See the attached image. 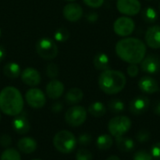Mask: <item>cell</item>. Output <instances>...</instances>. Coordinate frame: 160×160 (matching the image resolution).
Segmentation results:
<instances>
[{"label":"cell","instance_id":"4","mask_svg":"<svg viewBox=\"0 0 160 160\" xmlns=\"http://www.w3.org/2000/svg\"><path fill=\"white\" fill-rule=\"evenodd\" d=\"M77 144L75 136L68 130H61L57 132L53 138V145L55 149L62 154L71 153Z\"/></svg>","mask_w":160,"mask_h":160},{"label":"cell","instance_id":"17","mask_svg":"<svg viewBox=\"0 0 160 160\" xmlns=\"http://www.w3.org/2000/svg\"><path fill=\"white\" fill-rule=\"evenodd\" d=\"M65 91V86L62 82L58 80H52L46 86V95L51 99H58Z\"/></svg>","mask_w":160,"mask_h":160},{"label":"cell","instance_id":"15","mask_svg":"<svg viewBox=\"0 0 160 160\" xmlns=\"http://www.w3.org/2000/svg\"><path fill=\"white\" fill-rule=\"evenodd\" d=\"M138 86L140 90L144 94H155L159 91V84L158 81L150 75L142 77L139 80Z\"/></svg>","mask_w":160,"mask_h":160},{"label":"cell","instance_id":"14","mask_svg":"<svg viewBox=\"0 0 160 160\" xmlns=\"http://www.w3.org/2000/svg\"><path fill=\"white\" fill-rule=\"evenodd\" d=\"M145 44L155 50L160 49V25L150 26L145 33Z\"/></svg>","mask_w":160,"mask_h":160},{"label":"cell","instance_id":"42","mask_svg":"<svg viewBox=\"0 0 160 160\" xmlns=\"http://www.w3.org/2000/svg\"><path fill=\"white\" fill-rule=\"evenodd\" d=\"M5 57H6V50L2 45H0V62H2L5 59Z\"/></svg>","mask_w":160,"mask_h":160},{"label":"cell","instance_id":"29","mask_svg":"<svg viewBox=\"0 0 160 160\" xmlns=\"http://www.w3.org/2000/svg\"><path fill=\"white\" fill-rule=\"evenodd\" d=\"M53 38L58 42H65L69 38V32L65 27H60L56 29V31L53 34Z\"/></svg>","mask_w":160,"mask_h":160},{"label":"cell","instance_id":"32","mask_svg":"<svg viewBox=\"0 0 160 160\" xmlns=\"http://www.w3.org/2000/svg\"><path fill=\"white\" fill-rule=\"evenodd\" d=\"M151 138V134L147 129H141L140 131H138V133L136 134V139L139 142H146L150 140Z\"/></svg>","mask_w":160,"mask_h":160},{"label":"cell","instance_id":"25","mask_svg":"<svg viewBox=\"0 0 160 160\" xmlns=\"http://www.w3.org/2000/svg\"><path fill=\"white\" fill-rule=\"evenodd\" d=\"M112 144H113V140L111 135L103 134V135H100L97 139V147L99 150H102V151L109 150L112 146Z\"/></svg>","mask_w":160,"mask_h":160},{"label":"cell","instance_id":"28","mask_svg":"<svg viewBox=\"0 0 160 160\" xmlns=\"http://www.w3.org/2000/svg\"><path fill=\"white\" fill-rule=\"evenodd\" d=\"M0 160H21V156L17 150L13 148H8L2 153Z\"/></svg>","mask_w":160,"mask_h":160},{"label":"cell","instance_id":"13","mask_svg":"<svg viewBox=\"0 0 160 160\" xmlns=\"http://www.w3.org/2000/svg\"><path fill=\"white\" fill-rule=\"evenodd\" d=\"M63 15L68 22H75L82 19L83 15V9L77 3H69L64 7Z\"/></svg>","mask_w":160,"mask_h":160},{"label":"cell","instance_id":"8","mask_svg":"<svg viewBox=\"0 0 160 160\" xmlns=\"http://www.w3.org/2000/svg\"><path fill=\"white\" fill-rule=\"evenodd\" d=\"M134 30L135 22L129 16H121L113 22V31L119 37H129Z\"/></svg>","mask_w":160,"mask_h":160},{"label":"cell","instance_id":"5","mask_svg":"<svg viewBox=\"0 0 160 160\" xmlns=\"http://www.w3.org/2000/svg\"><path fill=\"white\" fill-rule=\"evenodd\" d=\"M131 120L125 115L115 116L108 124V129L111 135L114 138L125 136L131 128Z\"/></svg>","mask_w":160,"mask_h":160},{"label":"cell","instance_id":"45","mask_svg":"<svg viewBox=\"0 0 160 160\" xmlns=\"http://www.w3.org/2000/svg\"><path fill=\"white\" fill-rule=\"evenodd\" d=\"M0 37H1V29H0Z\"/></svg>","mask_w":160,"mask_h":160},{"label":"cell","instance_id":"22","mask_svg":"<svg viewBox=\"0 0 160 160\" xmlns=\"http://www.w3.org/2000/svg\"><path fill=\"white\" fill-rule=\"evenodd\" d=\"M116 145L121 152H125V153L131 152L135 147V143L133 140L125 136L116 138Z\"/></svg>","mask_w":160,"mask_h":160},{"label":"cell","instance_id":"39","mask_svg":"<svg viewBox=\"0 0 160 160\" xmlns=\"http://www.w3.org/2000/svg\"><path fill=\"white\" fill-rule=\"evenodd\" d=\"M98 19V15L96 12H90L86 15V20L89 22H96Z\"/></svg>","mask_w":160,"mask_h":160},{"label":"cell","instance_id":"47","mask_svg":"<svg viewBox=\"0 0 160 160\" xmlns=\"http://www.w3.org/2000/svg\"><path fill=\"white\" fill-rule=\"evenodd\" d=\"M33 160H40V159H33Z\"/></svg>","mask_w":160,"mask_h":160},{"label":"cell","instance_id":"7","mask_svg":"<svg viewBox=\"0 0 160 160\" xmlns=\"http://www.w3.org/2000/svg\"><path fill=\"white\" fill-rule=\"evenodd\" d=\"M87 118V112L82 106H73L69 108L65 115L67 124L70 127L82 126Z\"/></svg>","mask_w":160,"mask_h":160},{"label":"cell","instance_id":"37","mask_svg":"<svg viewBox=\"0 0 160 160\" xmlns=\"http://www.w3.org/2000/svg\"><path fill=\"white\" fill-rule=\"evenodd\" d=\"M151 155L154 158L160 159V142L155 143L151 148Z\"/></svg>","mask_w":160,"mask_h":160},{"label":"cell","instance_id":"30","mask_svg":"<svg viewBox=\"0 0 160 160\" xmlns=\"http://www.w3.org/2000/svg\"><path fill=\"white\" fill-rule=\"evenodd\" d=\"M46 75L51 78L52 80L55 79L58 74H59V68H58V66L54 63H50L49 65H47L46 67Z\"/></svg>","mask_w":160,"mask_h":160},{"label":"cell","instance_id":"43","mask_svg":"<svg viewBox=\"0 0 160 160\" xmlns=\"http://www.w3.org/2000/svg\"><path fill=\"white\" fill-rule=\"evenodd\" d=\"M106 160H121L117 156H111V157H109Z\"/></svg>","mask_w":160,"mask_h":160},{"label":"cell","instance_id":"40","mask_svg":"<svg viewBox=\"0 0 160 160\" xmlns=\"http://www.w3.org/2000/svg\"><path fill=\"white\" fill-rule=\"evenodd\" d=\"M63 110V104L60 102H55L54 104H52V111L54 112H59Z\"/></svg>","mask_w":160,"mask_h":160},{"label":"cell","instance_id":"11","mask_svg":"<svg viewBox=\"0 0 160 160\" xmlns=\"http://www.w3.org/2000/svg\"><path fill=\"white\" fill-rule=\"evenodd\" d=\"M142 70L149 75H155L160 72V57L156 54L145 55L141 62Z\"/></svg>","mask_w":160,"mask_h":160},{"label":"cell","instance_id":"19","mask_svg":"<svg viewBox=\"0 0 160 160\" xmlns=\"http://www.w3.org/2000/svg\"><path fill=\"white\" fill-rule=\"evenodd\" d=\"M18 149L23 153V154H32L36 151L37 147H38V143L37 142L30 137H25L22 138L21 140H19L18 143H17Z\"/></svg>","mask_w":160,"mask_h":160},{"label":"cell","instance_id":"49","mask_svg":"<svg viewBox=\"0 0 160 160\" xmlns=\"http://www.w3.org/2000/svg\"><path fill=\"white\" fill-rule=\"evenodd\" d=\"M159 9H160V5H159Z\"/></svg>","mask_w":160,"mask_h":160},{"label":"cell","instance_id":"36","mask_svg":"<svg viewBox=\"0 0 160 160\" xmlns=\"http://www.w3.org/2000/svg\"><path fill=\"white\" fill-rule=\"evenodd\" d=\"M83 3L90 8H98L103 5L104 0H83Z\"/></svg>","mask_w":160,"mask_h":160},{"label":"cell","instance_id":"2","mask_svg":"<svg viewBox=\"0 0 160 160\" xmlns=\"http://www.w3.org/2000/svg\"><path fill=\"white\" fill-rule=\"evenodd\" d=\"M23 108V99L21 92L13 87L7 86L0 92V111L5 114L16 116L20 114Z\"/></svg>","mask_w":160,"mask_h":160},{"label":"cell","instance_id":"9","mask_svg":"<svg viewBox=\"0 0 160 160\" xmlns=\"http://www.w3.org/2000/svg\"><path fill=\"white\" fill-rule=\"evenodd\" d=\"M117 10L126 16H135L142 9V4L139 0H117Z\"/></svg>","mask_w":160,"mask_h":160},{"label":"cell","instance_id":"6","mask_svg":"<svg viewBox=\"0 0 160 160\" xmlns=\"http://www.w3.org/2000/svg\"><path fill=\"white\" fill-rule=\"evenodd\" d=\"M36 51L38 54L45 60H52L58 54V47L56 43L50 38H41L36 43Z\"/></svg>","mask_w":160,"mask_h":160},{"label":"cell","instance_id":"1","mask_svg":"<svg viewBox=\"0 0 160 160\" xmlns=\"http://www.w3.org/2000/svg\"><path fill=\"white\" fill-rule=\"evenodd\" d=\"M115 52L124 62L138 65L146 55V44L140 38L127 37L116 43Z\"/></svg>","mask_w":160,"mask_h":160},{"label":"cell","instance_id":"34","mask_svg":"<svg viewBox=\"0 0 160 160\" xmlns=\"http://www.w3.org/2000/svg\"><path fill=\"white\" fill-rule=\"evenodd\" d=\"M127 72H128V74L129 77L135 78V77H137L139 75L140 68H139V67L136 64H129V66L128 67Z\"/></svg>","mask_w":160,"mask_h":160},{"label":"cell","instance_id":"20","mask_svg":"<svg viewBox=\"0 0 160 160\" xmlns=\"http://www.w3.org/2000/svg\"><path fill=\"white\" fill-rule=\"evenodd\" d=\"M93 63L98 70L104 71L110 68V58L105 52H98L94 57Z\"/></svg>","mask_w":160,"mask_h":160},{"label":"cell","instance_id":"41","mask_svg":"<svg viewBox=\"0 0 160 160\" xmlns=\"http://www.w3.org/2000/svg\"><path fill=\"white\" fill-rule=\"evenodd\" d=\"M153 112L158 116H160V100H157L153 106Z\"/></svg>","mask_w":160,"mask_h":160},{"label":"cell","instance_id":"3","mask_svg":"<svg viewBox=\"0 0 160 160\" xmlns=\"http://www.w3.org/2000/svg\"><path fill=\"white\" fill-rule=\"evenodd\" d=\"M127 84L125 74L119 70L107 69L101 72L98 77V86L107 95L120 93Z\"/></svg>","mask_w":160,"mask_h":160},{"label":"cell","instance_id":"18","mask_svg":"<svg viewBox=\"0 0 160 160\" xmlns=\"http://www.w3.org/2000/svg\"><path fill=\"white\" fill-rule=\"evenodd\" d=\"M14 130L18 134H26L30 130V124L27 117L23 114H18L13 120L12 123Z\"/></svg>","mask_w":160,"mask_h":160},{"label":"cell","instance_id":"21","mask_svg":"<svg viewBox=\"0 0 160 160\" xmlns=\"http://www.w3.org/2000/svg\"><path fill=\"white\" fill-rule=\"evenodd\" d=\"M82 98H83V92L80 88H77V87L69 89L65 97L67 103L70 105H74V104L81 102Z\"/></svg>","mask_w":160,"mask_h":160},{"label":"cell","instance_id":"24","mask_svg":"<svg viewBox=\"0 0 160 160\" xmlns=\"http://www.w3.org/2000/svg\"><path fill=\"white\" fill-rule=\"evenodd\" d=\"M106 112H107L106 106L100 101H96V102L92 103L88 108V112L92 116L97 117V118L104 116Z\"/></svg>","mask_w":160,"mask_h":160},{"label":"cell","instance_id":"10","mask_svg":"<svg viewBox=\"0 0 160 160\" xmlns=\"http://www.w3.org/2000/svg\"><path fill=\"white\" fill-rule=\"evenodd\" d=\"M27 104L34 109H40L46 103L45 94L38 88H31L25 94Z\"/></svg>","mask_w":160,"mask_h":160},{"label":"cell","instance_id":"16","mask_svg":"<svg viewBox=\"0 0 160 160\" xmlns=\"http://www.w3.org/2000/svg\"><path fill=\"white\" fill-rule=\"evenodd\" d=\"M22 81L29 86H37L40 83V73L34 68H25L21 73Z\"/></svg>","mask_w":160,"mask_h":160},{"label":"cell","instance_id":"48","mask_svg":"<svg viewBox=\"0 0 160 160\" xmlns=\"http://www.w3.org/2000/svg\"><path fill=\"white\" fill-rule=\"evenodd\" d=\"M147 1H151V0H147Z\"/></svg>","mask_w":160,"mask_h":160},{"label":"cell","instance_id":"23","mask_svg":"<svg viewBox=\"0 0 160 160\" xmlns=\"http://www.w3.org/2000/svg\"><path fill=\"white\" fill-rule=\"evenodd\" d=\"M3 72L6 77L9 79H16L19 76H21L22 70H21V67L17 63L9 62L7 65H5L3 68Z\"/></svg>","mask_w":160,"mask_h":160},{"label":"cell","instance_id":"31","mask_svg":"<svg viewBox=\"0 0 160 160\" xmlns=\"http://www.w3.org/2000/svg\"><path fill=\"white\" fill-rule=\"evenodd\" d=\"M93 155L87 149H80L76 154V160H93Z\"/></svg>","mask_w":160,"mask_h":160},{"label":"cell","instance_id":"38","mask_svg":"<svg viewBox=\"0 0 160 160\" xmlns=\"http://www.w3.org/2000/svg\"><path fill=\"white\" fill-rule=\"evenodd\" d=\"M11 144V139L8 135H2L0 137V145L2 147H8Z\"/></svg>","mask_w":160,"mask_h":160},{"label":"cell","instance_id":"46","mask_svg":"<svg viewBox=\"0 0 160 160\" xmlns=\"http://www.w3.org/2000/svg\"><path fill=\"white\" fill-rule=\"evenodd\" d=\"M0 121H1V114H0Z\"/></svg>","mask_w":160,"mask_h":160},{"label":"cell","instance_id":"44","mask_svg":"<svg viewBox=\"0 0 160 160\" xmlns=\"http://www.w3.org/2000/svg\"><path fill=\"white\" fill-rule=\"evenodd\" d=\"M67 1H70V2H72V1H75V0H67Z\"/></svg>","mask_w":160,"mask_h":160},{"label":"cell","instance_id":"33","mask_svg":"<svg viewBox=\"0 0 160 160\" xmlns=\"http://www.w3.org/2000/svg\"><path fill=\"white\" fill-rule=\"evenodd\" d=\"M133 160H153V157L151 153H148L144 150H141L134 155Z\"/></svg>","mask_w":160,"mask_h":160},{"label":"cell","instance_id":"27","mask_svg":"<svg viewBox=\"0 0 160 160\" xmlns=\"http://www.w3.org/2000/svg\"><path fill=\"white\" fill-rule=\"evenodd\" d=\"M108 108L113 113H120V112H124V110H125V103L121 99L113 98L109 101Z\"/></svg>","mask_w":160,"mask_h":160},{"label":"cell","instance_id":"35","mask_svg":"<svg viewBox=\"0 0 160 160\" xmlns=\"http://www.w3.org/2000/svg\"><path fill=\"white\" fill-rule=\"evenodd\" d=\"M78 142H79V143L81 145L86 146V145H88V144L91 143V142H92V136L89 135V134H86V133L82 134V135H80V137L78 139Z\"/></svg>","mask_w":160,"mask_h":160},{"label":"cell","instance_id":"26","mask_svg":"<svg viewBox=\"0 0 160 160\" xmlns=\"http://www.w3.org/2000/svg\"><path fill=\"white\" fill-rule=\"evenodd\" d=\"M142 19L147 23H154L158 20V12L152 7H147L142 10Z\"/></svg>","mask_w":160,"mask_h":160},{"label":"cell","instance_id":"12","mask_svg":"<svg viewBox=\"0 0 160 160\" xmlns=\"http://www.w3.org/2000/svg\"><path fill=\"white\" fill-rule=\"evenodd\" d=\"M150 107V99L145 96L134 98L129 103V112L136 116L142 115L148 111Z\"/></svg>","mask_w":160,"mask_h":160}]
</instances>
